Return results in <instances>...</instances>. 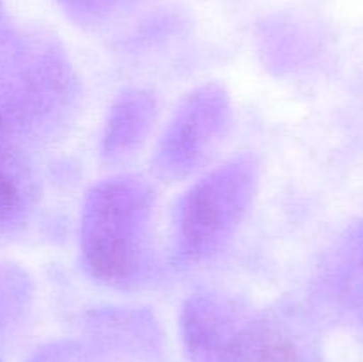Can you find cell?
Returning a JSON list of instances; mask_svg holds the SVG:
<instances>
[{"mask_svg":"<svg viewBox=\"0 0 363 362\" xmlns=\"http://www.w3.org/2000/svg\"><path fill=\"white\" fill-rule=\"evenodd\" d=\"M155 194L142 180L112 177L85 195L80 251L85 268L113 287L137 286L151 261Z\"/></svg>","mask_w":363,"mask_h":362,"instance_id":"obj_1","label":"cell"},{"mask_svg":"<svg viewBox=\"0 0 363 362\" xmlns=\"http://www.w3.org/2000/svg\"><path fill=\"white\" fill-rule=\"evenodd\" d=\"M257 187V165L236 158L191 185L176 204L174 234L186 261H206L222 252L247 215Z\"/></svg>","mask_w":363,"mask_h":362,"instance_id":"obj_2","label":"cell"},{"mask_svg":"<svg viewBox=\"0 0 363 362\" xmlns=\"http://www.w3.org/2000/svg\"><path fill=\"white\" fill-rule=\"evenodd\" d=\"M230 124V105L218 85H206L191 92L165 128L156 151L160 176L179 180L199 169L220 144Z\"/></svg>","mask_w":363,"mask_h":362,"instance_id":"obj_3","label":"cell"},{"mask_svg":"<svg viewBox=\"0 0 363 362\" xmlns=\"http://www.w3.org/2000/svg\"><path fill=\"white\" fill-rule=\"evenodd\" d=\"M156 103L144 91L124 92L112 106L106 121L103 151L108 158L126 156L144 141L155 121Z\"/></svg>","mask_w":363,"mask_h":362,"instance_id":"obj_4","label":"cell"}]
</instances>
